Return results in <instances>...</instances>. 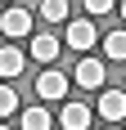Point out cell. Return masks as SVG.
<instances>
[{
  "mask_svg": "<svg viewBox=\"0 0 126 130\" xmlns=\"http://www.w3.org/2000/svg\"><path fill=\"white\" fill-rule=\"evenodd\" d=\"M32 18H36V13L27 9V5H9V9L0 13V31H5L9 40H18V36H32Z\"/></svg>",
  "mask_w": 126,
  "mask_h": 130,
  "instance_id": "obj_1",
  "label": "cell"
},
{
  "mask_svg": "<svg viewBox=\"0 0 126 130\" xmlns=\"http://www.w3.org/2000/svg\"><path fill=\"white\" fill-rule=\"evenodd\" d=\"M68 85H72V76H63V72H54V67H45L36 76V94L45 99V103H63L68 99Z\"/></svg>",
  "mask_w": 126,
  "mask_h": 130,
  "instance_id": "obj_2",
  "label": "cell"
},
{
  "mask_svg": "<svg viewBox=\"0 0 126 130\" xmlns=\"http://www.w3.org/2000/svg\"><path fill=\"white\" fill-rule=\"evenodd\" d=\"M63 45H68V50H77L81 58H86V54H90V45H95V23H90V18H72V23H68Z\"/></svg>",
  "mask_w": 126,
  "mask_h": 130,
  "instance_id": "obj_3",
  "label": "cell"
},
{
  "mask_svg": "<svg viewBox=\"0 0 126 130\" xmlns=\"http://www.w3.org/2000/svg\"><path fill=\"white\" fill-rule=\"evenodd\" d=\"M72 81L81 85V90H104V63L99 58H77V67H72Z\"/></svg>",
  "mask_w": 126,
  "mask_h": 130,
  "instance_id": "obj_4",
  "label": "cell"
},
{
  "mask_svg": "<svg viewBox=\"0 0 126 130\" xmlns=\"http://www.w3.org/2000/svg\"><path fill=\"white\" fill-rule=\"evenodd\" d=\"M63 50V40L54 36V31H36L32 36V50H27V58H36V63H54Z\"/></svg>",
  "mask_w": 126,
  "mask_h": 130,
  "instance_id": "obj_5",
  "label": "cell"
},
{
  "mask_svg": "<svg viewBox=\"0 0 126 130\" xmlns=\"http://www.w3.org/2000/svg\"><path fill=\"white\" fill-rule=\"evenodd\" d=\"M23 67H27V54H23V50H14V45L0 50V81H5V85L23 76Z\"/></svg>",
  "mask_w": 126,
  "mask_h": 130,
  "instance_id": "obj_6",
  "label": "cell"
},
{
  "mask_svg": "<svg viewBox=\"0 0 126 130\" xmlns=\"http://www.w3.org/2000/svg\"><path fill=\"white\" fill-rule=\"evenodd\" d=\"M99 117L104 121H126V94L122 90H104L99 94Z\"/></svg>",
  "mask_w": 126,
  "mask_h": 130,
  "instance_id": "obj_7",
  "label": "cell"
},
{
  "mask_svg": "<svg viewBox=\"0 0 126 130\" xmlns=\"http://www.w3.org/2000/svg\"><path fill=\"white\" fill-rule=\"evenodd\" d=\"M59 126H63V130H86V126H90V108H86V103H77V99H72V103H63Z\"/></svg>",
  "mask_w": 126,
  "mask_h": 130,
  "instance_id": "obj_8",
  "label": "cell"
},
{
  "mask_svg": "<svg viewBox=\"0 0 126 130\" xmlns=\"http://www.w3.org/2000/svg\"><path fill=\"white\" fill-rule=\"evenodd\" d=\"M59 121H50V108H27L23 112V130H50Z\"/></svg>",
  "mask_w": 126,
  "mask_h": 130,
  "instance_id": "obj_9",
  "label": "cell"
},
{
  "mask_svg": "<svg viewBox=\"0 0 126 130\" xmlns=\"http://www.w3.org/2000/svg\"><path fill=\"white\" fill-rule=\"evenodd\" d=\"M104 54L117 58V63H126V31H108L104 36Z\"/></svg>",
  "mask_w": 126,
  "mask_h": 130,
  "instance_id": "obj_10",
  "label": "cell"
},
{
  "mask_svg": "<svg viewBox=\"0 0 126 130\" xmlns=\"http://www.w3.org/2000/svg\"><path fill=\"white\" fill-rule=\"evenodd\" d=\"M36 13L45 18V23H63V18H68V0H45Z\"/></svg>",
  "mask_w": 126,
  "mask_h": 130,
  "instance_id": "obj_11",
  "label": "cell"
},
{
  "mask_svg": "<svg viewBox=\"0 0 126 130\" xmlns=\"http://www.w3.org/2000/svg\"><path fill=\"white\" fill-rule=\"evenodd\" d=\"M14 112H18V90L14 85H0V121L14 117Z\"/></svg>",
  "mask_w": 126,
  "mask_h": 130,
  "instance_id": "obj_12",
  "label": "cell"
},
{
  "mask_svg": "<svg viewBox=\"0 0 126 130\" xmlns=\"http://www.w3.org/2000/svg\"><path fill=\"white\" fill-rule=\"evenodd\" d=\"M117 5L113 0H86V13H113Z\"/></svg>",
  "mask_w": 126,
  "mask_h": 130,
  "instance_id": "obj_13",
  "label": "cell"
},
{
  "mask_svg": "<svg viewBox=\"0 0 126 130\" xmlns=\"http://www.w3.org/2000/svg\"><path fill=\"white\" fill-rule=\"evenodd\" d=\"M122 18H126V0H122Z\"/></svg>",
  "mask_w": 126,
  "mask_h": 130,
  "instance_id": "obj_14",
  "label": "cell"
},
{
  "mask_svg": "<svg viewBox=\"0 0 126 130\" xmlns=\"http://www.w3.org/2000/svg\"><path fill=\"white\" fill-rule=\"evenodd\" d=\"M0 130H14V126H0Z\"/></svg>",
  "mask_w": 126,
  "mask_h": 130,
  "instance_id": "obj_15",
  "label": "cell"
},
{
  "mask_svg": "<svg viewBox=\"0 0 126 130\" xmlns=\"http://www.w3.org/2000/svg\"><path fill=\"white\" fill-rule=\"evenodd\" d=\"M122 130H126V126H122Z\"/></svg>",
  "mask_w": 126,
  "mask_h": 130,
  "instance_id": "obj_16",
  "label": "cell"
}]
</instances>
